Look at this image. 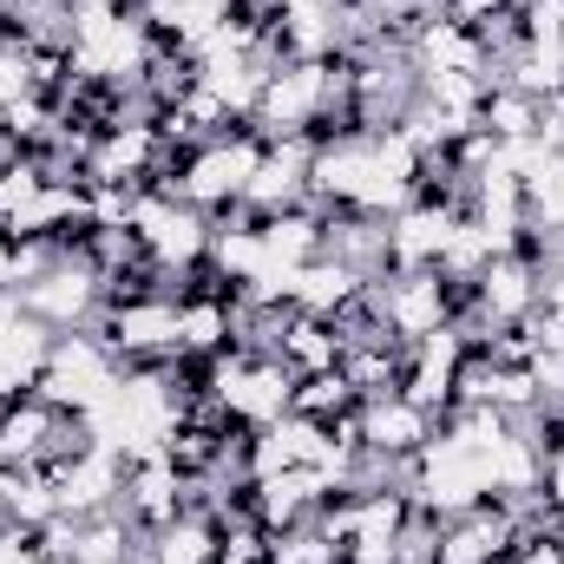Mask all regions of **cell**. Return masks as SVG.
<instances>
[{"instance_id": "cell-1", "label": "cell", "mask_w": 564, "mask_h": 564, "mask_svg": "<svg viewBox=\"0 0 564 564\" xmlns=\"http://www.w3.org/2000/svg\"><path fill=\"white\" fill-rule=\"evenodd\" d=\"M263 132L243 119L237 132H224V139H204L184 151V164H177V197L184 204H197L204 217H224L230 204H243L250 197V177H257V164H263Z\"/></svg>"}, {"instance_id": "cell-2", "label": "cell", "mask_w": 564, "mask_h": 564, "mask_svg": "<svg viewBox=\"0 0 564 564\" xmlns=\"http://www.w3.org/2000/svg\"><path fill=\"white\" fill-rule=\"evenodd\" d=\"M375 302H381V322L414 348L426 335L453 328V289L440 270H388L375 282Z\"/></svg>"}, {"instance_id": "cell-3", "label": "cell", "mask_w": 564, "mask_h": 564, "mask_svg": "<svg viewBox=\"0 0 564 564\" xmlns=\"http://www.w3.org/2000/svg\"><path fill=\"white\" fill-rule=\"evenodd\" d=\"M132 230H139L144 257L164 263L171 276L210 257V217L197 204H184V197H144L139 210H132Z\"/></svg>"}, {"instance_id": "cell-4", "label": "cell", "mask_w": 564, "mask_h": 564, "mask_svg": "<svg viewBox=\"0 0 564 564\" xmlns=\"http://www.w3.org/2000/svg\"><path fill=\"white\" fill-rule=\"evenodd\" d=\"M519 512L506 499H486V506H466V512H446L440 519V545L433 564H506L519 545Z\"/></svg>"}, {"instance_id": "cell-5", "label": "cell", "mask_w": 564, "mask_h": 564, "mask_svg": "<svg viewBox=\"0 0 564 564\" xmlns=\"http://www.w3.org/2000/svg\"><path fill=\"white\" fill-rule=\"evenodd\" d=\"M53 341H59V335H53V328L20 302V295H0V408L40 388Z\"/></svg>"}, {"instance_id": "cell-6", "label": "cell", "mask_w": 564, "mask_h": 564, "mask_svg": "<svg viewBox=\"0 0 564 564\" xmlns=\"http://www.w3.org/2000/svg\"><path fill=\"white\" fill-rule=\"evenodd\" d=\"M20 302H26L53 335H79V328L93 322V308H99V276H93V263H86L79 250H66L46 276L20 289Z\"/></svg>"}, {"instance_id": "cell-7", "label": "cell", "mask_w": 564, "mask_h": 564, "mask_svg": "<svg viewBox=\"0 0 564 564\" xmlns=\"http://www.w3.org/2000/svg\"><path fill=\"white\" fill-rule=\"evenodd\" d=\"M355 433H361V453H375L388 466H414L421 446L433 440V414L414 408L408 394H375L355 408Z\"/></svg>"}, {"instance_id": "cell-8", "label": "cell", "mask_w": 564, "mask_h": 564, "mask_svg": "<svg viewBox=\"0 0 564 564\" xmlns=\"http://www.w3.org/2000/svg\"><path fill=\"white\" fill-rule=\"evenodd\" d=\"M53 479H59V512H66V519H99V512H112L119 492H126V453L99 440V446L59 459Z\"/></svg>"}, {"instance_id": "cell-9", "label": "cell", "mask_w": 564, "mask_h": 564, "mask_svg": "<svg viewBox=\"0 0 564 564\" xmlns=\"http://www.w3.org/2000/svg\"><path fill=\"white\" fill-rule=\"evenodd\" d=\"M119 512L132 532H164L177 512H184V473L164 459V453H139L126 459V492H119Z\"/></svg>"}, {"instance_id": "cell-10", "label": "cell", "mask_w": 564, "mask_h": 564, "mask_svg": "<svg viewBox=\"0 0 564 564\" xmlns=\"http://www.w3.org/2000/svg\"><path fill=\"white\" fill-rule=\"evenodd\" d=\"M368 295V276H355L348 263H335V257H315V263H302L295 276H289V302L295 308H308V315H348L355 302Z\"/></svg>"}, {"instance_id": "cell-11", "label": "cell", "mask_w": 564, "mask_h": 564, "mask_svg": "<svg viewBox=\"0 0 564 564\" xmlns=\"http://www.w3.org/2000/svg\"><path fill=\"white\" fill-rule=\"evenodd\" d=\"M341 328L328 322V315H308V308H295L289 315V328H282V361L295 368V375H322V368H341Z\"/></svg>"}, {"instance_id": "cell-12", "label": "cell", "mask_w": 564, "mask_h": 564, "mask_svg": "<svg viewBox=\"0 0 564 564\" xmlns=\"http://www.w3.org/2000/svg\"><path fill=\"white\" fill-rule=\"evenodd\" d=\"M361 408V394L348 388V375L341 368H322V375H295V394H289V414H302V421H348Z\"/></svg>"}, {"instance_id": "cell-13", "label": "cell", "mask_w": 564, "mask_h": 564, "mask_svg": "<svg viewBox=\"0 0 564 564\" xmlns=\"http://www.w3.org/2000/svg\"><path fill=\"white\" fill-rule=\"evenodd\" d=\"M506 7H512V0H440V20H453V26H473V33H479V26H486V20H499Z\"/></svg>"}, {"instance_id": "cell-14", "label": "cell", "mask_w": 564, "mask_h": 564, "mask_svg": "<svg viewBox=\"0 0 564 564\" xmlns=\"http://www.w3.org/2000/svg\"><path fill=\"white\" fill-rule=\"evenodd\" d=\"M26 93H33V79H26V53H7V46H0V112H13Z\"/></svg>"}, {"instance_id": "cell-15", "label": "cell", "mask_w": 564, "mask_h": 564, "mask_svg": "<svg viewBox=\"0 0 564 564\" xmlns=\"http://www.w3.org/2000/svg\"><path fill=\"white\" fill-rule=\"evenodd\" d=\"M506 564H564V552H558V539L552 532H532V539H519L512 545V558Z\"/></svg>"}, {"instance_id": "cell-16", "label": "cell", "mask_w": 564, "mask_h": 564, "mask_svg": "<svg viewBox=\"0 0 564 564\" xmlns=\"http://www.w3.org/2000/svg\"><path fill=\"white\" fill-rule=\"evenodd\" d=\"M552 539H558V552H564V519H558V532H552Z\"/></svg>"}, {"instance_id": "cell-17", "label": "cell", "mask_w": 564, "mask_h": 564, "mask_svg": "<svg viewBox=\"0 0 564 564\" xmlns=\"http://www.w3.org/2000/svg\"><path fill=\"white\" fill-rule=\"evenodd\" d=\"M0 7H13V0H0Z\"/></svg>"}]
</instances>
